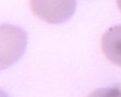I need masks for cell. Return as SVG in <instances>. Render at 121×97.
<instances>
[{"label": "cell", "instance_id": "6da1fadb", "mask_svg": "<svg viewBox=\"0 0 121 97\" xmlns=\"http://www.w3.org/2000/svg\"><path fill=\"white\" fill-rule=\"evenodd\" d=\"M26 44V32L12 26H1V67H8L18 61Z\"/></svg>", "mask_w": 121, "mask_h": 97}, {"label": "cell", "instance_id": "7a4b0ae2", "mask_svg": "<svg viewBox=\"0 0 121 97\" xmlns=\"http://www.w3.org/2000/svg\"><path fill=\"white\" fill-rule=\"evenodd\" d=\"M30 6L39 19L48 23H63L73 16L75 1H30Z\"/></svg>", "mask_w": 121, "mask_h": 97}, {"label": "cell", "instance_id": "3957f363", "mask_svg": "<svg viewBox=\"0 0 121 97\" xmlns=\"http://www.w3.org/2000/svg\"><path fill=\"white\" fill-rule=\"evenodd\" d=\"M102 53L112 64L121 66V24L106 30L101 36Z\"/></svg>", "mask_w": 121, "mask_h": 97}, {"label": "cell", "instance_id": "277c9868", "mask_svg": "<svg viewBox=\"0 0 121 97\" xmlns=\"http://www.w3.org/2000/svg\"><path fill=\"white\" fill-rule=\"evenodd\" d=\"M88 97H121V85L116 84L110 87L98 88L90 93Z\"/></svg>", "mask_w": 121, "mask_h": 97}, {"label": "cell", "instance_id": "5b68a950", "mask_svg": "<svg viewBox=\"0 0 121 97\" xmlns=\"http://www.w3.org/2000/svg\"><path fill=\"white\" fill-rule=\"evenodd\" d=\"M117 4H118V7L120 8V10H121V1H118V2H117Z\"/></svg>", "mask_w": 121, "mask_h": 97}]
</instances>
